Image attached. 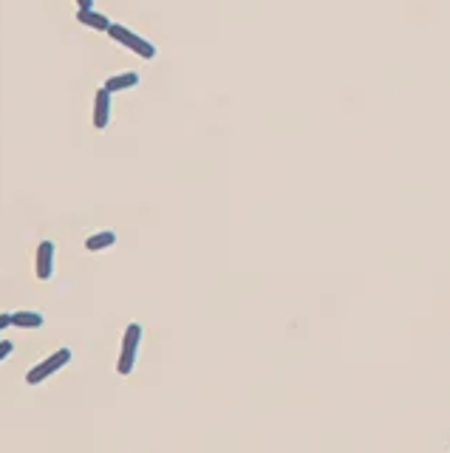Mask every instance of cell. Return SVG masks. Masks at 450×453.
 <instances>
[{
	"label": "cell",
	"instance_id": "9c48e42d",
	"mask_svg": "<svg viewBox=\"0 0 450 453\" xmlns=\"http://www.w3.org/2000/svg\"><path fill=\"white\" fill-rule=\"evenodd\" d=\"M43 323H46V317L40 315V312L20 309V312H15V315H12V326H17V328H40Z\"/></svg>",
	"mask_w": 450,
	"mask_h": 453
},
{
	"label": "cell",
	"instance_id": "5b68a950",
	"mask_svg": "<svg viewBox=\"0 0 450 453\" xmlns=\"http://www.w3.org/2000/svg\"><path fill=\"white\" fill-rule=\"evenodd\" d=\"M108 122H111V91L102 86L94 97V128H108Z\"/></svg>",
	"mask_w": 450,
	"mask_h": 453
},
{
	"label": "cell",
	"instance_id": "30bf717a",
	"mask_svg": "<svg viewBox=\"0 0 450 453\" xmlns=\"http://www.w3.org/2000/svg\"><path fill=\"white\" fill-rule=\"evenodd\" d=\"M15 351V343H9V340H0V363H3L9 354Z\"/></svg>",
	"mask_w": 450,
	"mask_h": 453
},
{
	"label": "cell",
	"instance_id": "277c9868",
	"mask_svg": "<svg viewBox=\"0 0 450 453\" xmlns=\"http://www.w3.org/2000/svg\"><path fill=\"white\" fill-rule=\"evenodd\" d=\"M37 278L40 280H51L54 275V244L51 241H43L37 246V267H34Z\"/></svg>",
	"mask_w": 450,
	"mask_h": 453
},
{
	"label": "cell",
	"instance_id": "8fae6325",
	"mask_svg": "<svg viewBox=\"0 0 450 453\" xmlns=\"http://www.w3.org/2000/svg\"><path fill=\"white\" fill-rule=\"evenodd\" d=\"M6 326H12V315H6V312H0V332H3Z\"/></svg>",
	"mask_w": 450,
	"mask_h": 453
},
{
	"label": "cell",
	"instance_id": "ba28073f",
	"mask_svg": "<svg viewBox=\"0 0 450 453\" xmlns=\"http://www.w3.org/2000/svg\"><path fill=\"white\" fill-rule=\"evenodd\" d=\"M77 20L83 26H88V29H94V31H108L111 29V20L105 15H99V12H94V9H79Z\"/></svg>",
	"mask_w": 450,
	"mask_h": 453
},
{
	"label": "cell",
	"instance_id": "52a82bcc",
	"mask_svg": "<svg viewBox=\"0 0 450 453\" xmlns=\"http://www.w3.org/2000/svg\"><path fill=\"white\" fill-rule=\"evenodd\" d=\"M116 244V232L113 230H102V232H94L86 238V250L88 253H102V250H111Z\"/></svg>",
	"mask_w": 450,
	"mask_h": 453
},
{
	"label": "cell",
	"instance_id": "6da1fadb",
	"mask_svg": "<svg viewBox=\"0 0 450 453\" xmlns=\"http://www.w3.org/2000/svg\"><path fill=\"white\" fill-rule=\"evenodd\" d=\"M139 343H142V326L139 323H131L125 328V337H122V351H119V360H116V372L122 377H128L136 365V357H139Z\"/></svg>",
	"mask_w": 450,
	"mask_h": 453
},
{
	"label": "cell",
	"instance_id": "7a4b0ae2",
	"mask_svg": "<svg viewBox=\"0 0 450 453\" xmlns=\"http://www.w3.org/2000/svg\"><path fill=\"white\" fill-rule=\"evenodd\" d=\"M108 37H111V40H116L119 46L131 49L134 54H139L142 60H153V57H156V46H153V43H147L145 37H139L136 31H131L128 26H122V23H111Z\"/></svg>",
	"mask_w": 450,
	"mask_h": 453
},
{
	"label": "cell",
	"instance_id": "8992f818",
	"mask_svg": "<svg viewBox=\"0 0 450 453\" xmlns=\"http://www.w3.org/2000/svg\"><path fill=\"white\" fill-rule=\"evenodd\" d=\"M136 86H139V74H136V71H122V74H113V77L105 79V88H108L111 94L128 91V88H136Z\"/></svg>",
	"mask_w": 450,
	"mask_h": 453
},
{
	"label": "cell",
	"instance_id": "7c38bea8",
	"mask_svg": "<svg viewBox=\"0 0 450 453\" xmlns=\"http://www.w3.org/2000/svg\"><path fill=\"white\" fill-rule=\"evenodd\" d=\"M79 9H94V0H77Z\"/></svg>",
	"mask_w": 450,
	"mask_h": 453
},
{
	"label": "cell",
	"instance_id": "3957f363",
	"mask_svg": "<svg viewBox=\"0 0 450 453\" xmlns=\"http://www.w3.org/2000/svg\"><path fill=\"white\" fill-rule=\"evenodd\" d=\"M68 363H71V349H57L51 357H46L43 363H37V365L31 368V372L26 374V383H29V386H40L43 380H49L51 374H57L60 368H65Z\"/></svg>",
	"mask_w": 450,
	"mask_h": 453
}]
</instances>
